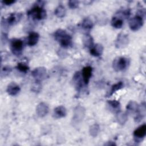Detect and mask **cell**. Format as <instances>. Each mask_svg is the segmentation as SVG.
<instances>
[{
    "label": "cell",
    "mask_w": 146,
    "mask_h": 146,
    "mask_svg": "<svg viewBox=\"0 0 146 146\" xmlns=\"http://www.w3.org/2000/svg\"><path fill=\"white\" fill-rule=\"evenodd\" d=\"M54 36L63 48H68L72 46V38L65 30L61 29H58L54 32Z\"/></svg>",
    "instance_id": "obj_1"
},
{
    "label": "cell",
    "mask_w": 146,
    "mask_h": 146,
    "mask_svg": "<svg viewBox=\"0 0 146 146\" xmlns=\"http://www.w3.org/2000/svg\"><path fill=\"white\" fill-rule=\"evenodd\" d=\"M42 4V3H41ZM41 4H38L31 9L27 13V15L34 20H42L46 18V11L43 9Z\"/></svg>",
    "instance_id": "obj_2"
},
{
    "label": "cell",
    "mask_w": 146,
    "mask_h": 146,
    "mask_svg": "<svg viewBox=\"0 0 146 146\" xmlns=\"http://www.w3.org/2000/svg\"><path fill=\"white\" fill-rule=\"evenodd\" d=\"M86 115V109L82 106H76L74 111L71 123L73 126L78 125L83 120Z\"/></svg>",
    "instance_id": "obj_3"
},
{
    "label": "cell",
    "mask_w": 146,
    "mask_h": 146,
    "mask_svg": "<svg viewBox=\"0 0 146 146\" xmlns=\"http://www.w3.org/2000/svg\"><path fill=\"white\" fill-rule=\"evenodd\" d=\"M129 64V60L123 56H120L115 58L112 63L113 68L117 72L125 70Z\"/></svg>",
    "instance_id": "obj_4"
},
{
    "label": "cell",
    "mask_w": 146,
    "mask_h": 146,
    "mask_svg": "<svg viewBox=\"0 0 146 146\" xmlns=\"http://www.w3.org/2000/svg\"><path fill=\"white\" fill-rule=\"evenodd\" d=\"M23 41L19 39L14 38L10 42V49L12 53L16 56H20L23 51Z\"/></svg>",
    "instance_id": "obj_5"
},
{
    "label": "cell",
    "mask_w": 146,
    "mask_h": 146,
    "mask_svg": "<svg viewBox=\"0 0 146 146\" xmlns=\"http://www.w3.org/2000/svg\"><path fill=\"white\" fill-rule=\"evenodd\" d=\"M144 21L143 16L140 14H137L129 21V27L132 31L139 30L143 25Z\"/></svg>",
    "instance_id": "obj_6"
},
{
    "label": "cell",
    "mask_w": 146,
    "mask_h": 146,
    "mask_svg": "<svg viewBox=\"0 0 146 146\" xmlns=\"http://www.w3.org/2000/svg\"><path fill=\"white\" fill-rule=\"evenodd\" d=\"M31 75L35 79V82H41L46 78V69L44 67H36L32 71Z\"/></svg>",
    "instance_id": "obj_7"
},
{
    "label": "cell",
    "mask_w": 146,
    "mask_h": 146,
    "mask_svg": "<svg viewBox=\"0 0 146 146\" xmlns=\"http://www.w3.org/2000/svg\"><path fill=\"white\" fill-rule=\"evenodd\" d=\"M129 39L127 34L124 33H120L115 42V44L116 48H121L126 47L128 44Z\"/></svg>",
    "instance_id": "obj_8"
},
{
    "label": "cell",
    "mask_w": 146,
    "mask_h": 146,
    "mask_svg": "<svg viewBox=\"0 0 146 146\" xmlns=\"http://www.w3.org/2000/svg\"><path fill=\"white\" fill-rule=\"evenodd\" d=\"M146 135V125L143 124L136 128L133 133L134 139L136 142L142 140Z\"/></svg>",
    "instance_id": "obj_9"
},
{
    "label": "cell",
    "mask_w": 146,
    "mask_h": 146,
    "mask_svg": "<svg viewBox=\"0 0 146 146\" xmlns=\"http://www.w3.org/2000/svg\"><path fill=\"white\" fill-rule=\"evenodd\" d=\"M48 111V106L46 103L44 102H41L39 103L36 107V113L37 115L40 117H43L46 116Z\"/></svg>",
    "instance_id": "obj_10"
},
{
    "label": "cell",
    "mask_w": 146,
    "mask_h": 146,
    "mask_svg": "<svg viewBox=\"0 0 146 146\" xmlns=\"http://www.w3.org/2000/svg\"><path fill=\"white\" fill-rule=\"evenodd\" d=\"M92 68L91 66H87L83 67L82 71V76L83 78V82L86 85L88 84L90 80V78L92 76Z\"/></svg>",
    "instance_id": "obj_11"
},
{
    "label": "cell",
    "mask_w": 146,
    "mask_h": 146,
    "mask_svg": "<svg viewBox=\"0 0 146 146\" xmlns=\"http://www.w3.org/2000/svg\"><path fill=\"white\" fill-rule=\"evenodd\" d=\"M67 111L66 108L63 106H59L54 108L52 116L55 119H60L66 116Z\"/></svg>",
    "instance_id": "obj_12"
},
{
    "label": "cell",
    "mask_w": 146,
    "mask_h": 146,
    "mask_svg": "<svg viewBox=\"0 0 146 146\" xmlns=\"http://www.w3.org/2000/svg\"><path fill=\"white\" fill-rule=\"evenodd\" d=\"M21 88L19 86L14 82H11L8 84L6 89L7 94L11 96H15L19 93Z\"/></svg>",
    "instance_id": "obj_13"
},
{
    "label": "cell",
    "mask_w": 146,
    "mask_h": 146,
    "mask_svg": "<svg viewBox=\"0 0 146 146\" xmlns=\"http://www.w3.org/2000/svg\"><path fill=\"white\" fill-rule=\"evenodd\" d=\"M145 110L146 107L145 103H143L140 106H139V109L136 113V116L134 119L135 122L139 123L143 120L145 115Z\"/></svg>",
    "instance_id": "obj_14"
},
{
    "label": "cell",
    "mask_w": 146,
    "mask_h": 146,
    "mask_svg": "<svg viewBox=\"0 0 146 146\" xmlns=\"http://www.w3.org/2000/svg\"><path fill=\"white\" fill-rule=\"evenodd\" d=\"M73 83L74 84L75 86L76 89L77 90V91H79L83 86V78L82 76V74H80V72L79 71L76 72L74 76H73Z\"/></svg>",
    "instance_id": "obj_15"
},
{
    "label": "cell",
    "mask_w": 146,
    "mask_h": 146,
    "mask_svg": "<svg viewBox=\"0 0 146 146\" xmlns=\"http://www.w3.org/2000/svg\"><path fill=\"white\" fill-rule=\"evenodd\" d=\"M103 52V46L100 43H96L94 44L90 49V52L91 55L94 56L98 57L100 56Z\"/></svg>",
    "instance_id": "obj_16"
},
{
    "label": "cell",
    "mask_w": 146,
    "mask_h": 146,
    "mask_svg": "<svg viewBox=\"0 0 146 146\" xmlns=\"http://www.w3.org/2000/svg\"><path fill=\"white\" fill-rule=\"evenodd\" d=\"M39 39V35L36 32H31L28 36L27 43L29 46H35L38 42Z\"/></svg>",
    "instance_id": "obj_17"
},
{
    "label": "cell",
    "mask_w": 146,
    "mask_h": 146,
    "mask_svg": "<svg viewBox=\"0 0 146 146\" xmlns=\"http://www.w3.org/2000/svg\"><path fill=\"white\" fill-rule=\"evenodd\" d=\"M22 18L21 13H11L6 19V22L9 25H13L17 23Z\"/></svg>",
    "instance_id": "obj_18"
},
{
    "label": "cell",
    "mask_w": 146,
    "mask_h": 146,
    "mask_svg": "<svg viewBox=\"0 0 146 146\" xmlns=\"http://www.w3.org/2000/svg\"><path fill=\"white\" fill-rule=\"evenodd\" d=\"M116 119L117 123L120 125H124L128 120V116L126 112L119 111L116 115Z\"/></svg>",
    "instance_id": "obj_19"
},
{
    "label": "cell",
    "mask_w": 146,
    "mask_h": 146,
    "mask_svg": "<svg viewBox=\"0 0 146 146\" xmlns=\"http://www.w3.org/2000/svg\"><path fill=\"white\" fill-rule=\"evenodd\" d=\"M84 46L88 48H91L94 45V39L90 34H86L83 39Z\"/></svg>",
    "instance_id": "obj_20"
},
{
    "label": "cell",
    "mask_w": 146,
    "mask_h": 146,
    "mask_svg": "<svg viewBox=\"0 0 146 146\" xmlns=\"http://www.w3.org/2000/svg\"><path fill=\"white\" fill-rule=\"evenodd\" d=\"M123 86H124V84L122 82H119L113 84L111 86V88L109 92L107 95V96H110L112 95L117 91L121 89L123 87Z\"/></svg>",
    "instance_id": "obj_21"
},
{
    "label": "cell",
    "mask_w": 146,
    "mask_h": 146,
    "mask_svg": "<svg viewBox=\"0 0 146 146\" xmlns=\"http://www.w3.org/2000/svg\"><path fill=\"white\" fill-rule=\"evenodd\" d=\"M139 107V105L134 101H130L126 106L127 111L131 113H136Z\"/></svg>",
    "instance_id": "obj_22"
},
{
    "label": "cell",
    "mask_w": 146,
    "mask_h": 146,
    "mask_svg": "<svg viewBox=\"0 0 146 146\" xmlns=\"http://www.w3.org/2000/svg\"><path fill=\"white\" fill-rule=\"evenodd\" d=\"M111 25L116 29H120L123 25V20L118 17H114L111 20Z\"/></svg>",
    "instance_id": "obj_23"
},
{
    "label": "cell",
    "mask_w": 146,
    "mask_h": 146,
    "mask_svg": "<svg viewBox=\"0 0 146 146\" xmlns=\"http://www.w3.org/2000/svg\"><path fill=\"white\" fill-rule=\"evenodd\" d=\"M66 9L62 5H59V6H58L54 11L55 15L58 18L64 17L66 15Z\"/></svg>",
    "instance_id": "obj_24"
},
{
    "label": "cell",
    "mask_w": 146,
    "mask_h": 146,
    "mask_svg": "<svg viewBox=\"0 0 146 146\" xmlns=\"http://www.w3.org/2000/svg\"><path fill=\"white\" fill-rule=\"evenodd\" d=\"M99 130H100L99 125L96 123L94 124L90 127V128H89L90 135L91 136L95 137L97 136V135H98Z\"/></svg>",
    "instance_id": "obj_25"
},
{
    "label": "cell",
    "mask_w": 146,
    "mask_h": 146,
    "mask_svg": "<svg viewBox=\"0 0 146 146\" xmlns=\"http://www.w3.org/2000/svg\"><path fill=\"white\" fill-rule=\"evenodd\" d=\"M108 105L115 111H119L120 108V103L119 101L116 100H110L107 102Z\"/></svg>",
    "instance_id": "obj_26"
},
{
    "label": "cell",
    "mask_w": 146,
    "mask_h": 146,
    "mask_svg": "<svg viewBox=\"0 0 146 146\" xmlns=\"http://www.w3.org/2000/svg\"><path fill=\"white\" fill-rule=\"evenodd\" d=\"M81 25L83 29H87V30H90L94 26L92 21H91V19H90L88 18H86L84 19L82 22Z\"/></svg>",
    "instance_id": "obj_27"
},
{
    "label": "cell",
    "mask_w": 146,
    "mask_h": 146,
    "mask_svg": "<svg viewBox=\"0 0 146 146\" xmlns=\"http://www.w3.org/2000/svg\"><path fill=\"white\" fill-rule=\"evenodd\" d=\"M16 68L19 71H21L22 72H24V73L27 72L29 70V66L24 63H18L17 64Z\"/></svg>",
    "instance_id": "obj_28"
},
{
    "label": "cell",
    "mask_w": 146,
    "mask_h": 146,
    "mask_svg": "<svg viewBox=\"0 0 146 146\" xmlns=\"http://www.w3.org/2000/svg\"><path fill=\"white\" fill-rule=\"evenodd\" d=\"M12 69L9 66H4L1 69V76L2 78L5 77L7 76L11 71Z\"/></svg>",
    "instance_id": "obj_29"
},
{
    "label": "cell",
    "mask_w": 146,
    "mask_h": 146,
    "mask_svg": "<svg viewBox=\"0 0 146 146\" xmlns=\"http://www.w3.org/2000/svg\"><path fill=\"white\" fill-rule=\"evenodd\" d=\"M79 3V2L78 1H75V0H71L68 2V5L69 7L72 9H74L78 7Z\"/></svg>",
    "instance_id": "obj_30"
},
{
    "label": "cell",
    "mask_w": 146,
    "mask_h": 146,
    "mask_svg": "<svg viewBox=\"0 0 146 146\" xmlns=\"http://www.w3.org/2000/svg\"><path fill=\"white\" fill-rule=\"evenodd\" d=\"M40 87H41L40 82H35V83L32 87V90L34 92H39L40 90V88H41Z\"/></svg>",
    "instance_id": "obj_31"
},
{
    "label": "cell",
    "mask_w": 146,
    "mask_h": 146,
    "mask_svg": "<svg viewBox=\"0 0 146 146\" xmlns=\"http://www.w3.org/2000/svg\"><path fill=\"white\" fill-rule=\"evenodd\" d=\"M1 2L5 5L9 6V5H11L14 3L15 2V1H14V0H3V1H2Z\"/></svg>",
    "instance_id": "obj_32"
},
{
    "label": "cell",
    "mask_w": 146,
    "mask_h": 146,
    "mask_svg": "<svg viewBox=\"0 0 146 146\" xmlns=\"http://www.w3.org/2000/svg\"><path fill=\"white\" fill-rule=\"evenodd\" d=\"M105 145H107V146H113V145H116V144L112 141H107V143H106L104 144Z\"/></svg>",
    "instance_id": "obj_33"
}]
</instances>
